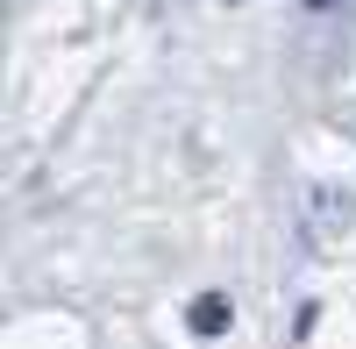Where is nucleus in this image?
<instances>
[{
	"label": "nucleus",
	"mask_w": 356,
	"mask_h": 349,
	"mask_svg": "<svg viewBox=\"0 0 356 349\" xmlns=\"http://www.w3.org/2000/svg\"><path fill=\"white\" fill-rule=\"evenodd\" d=\"M307 8H314V15H321V8H335V0H307Z\"/></svg>",
	"instance_id": "obj_2"
},
{
	"label": "nucleus",
	"mask_w": 356,
	"mask_h": 349,
	"mask_svg": "<svg viewBox=\"0 0 356 349\" xmlns=\"http://www.w3.org/2000/svg\"><path fill=\"white\" fill-rule=\"evenodd\" d=\"M186 321H193V335H221V328L235 321V307H228V293H200Z\"/></svg>",
	"instance_id": "obj_1"
}]
</instances>
